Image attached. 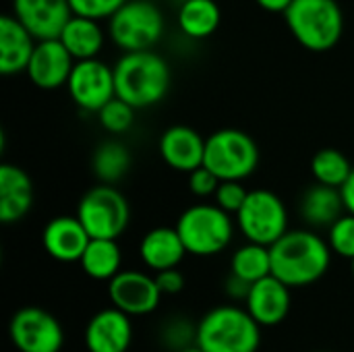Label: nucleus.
Wrapping results in <instances>:
<instances>
[{"label": "nucleus", "instance_id": "1", "mask_svg": "<svg viewBox=\"0 0 354 352\" xmlns=\"http://www.w3.org/2000/svg\"><path fill=\"white\" fill-rule=\"evenodd\" d=\"M332 247L313 230H288L272 247V274L284 284L309 286L330 268Z\"/></svg>", "mask_w": 354, "mask_h": 352}, {"label": "nucleus", "instance_id": "2", "mask_svg": "<svg viewBox=\"0 0 354 352\" xmlns=\"http://www.w3.org/2000/svg\"><path fill=\"white\" fill-rule=\"evenodd\" d=\"M116 98L131 104L135 110L156 106L164 100L170 89V66L168 62L151 52H127L114 64Z\"/></svg>", "mask_w": 354, "mask_h": 352}, {"label": "nucleus", "instance_id": "3", "mask_svg": "<svg viewBox=\"0 0 354 352\" xmlns=\"http://www.w3.org/2000/svg\"><path fill=\"white\" fill-rule=\"evenodd\" d=\"M259 324L245 309L222 305L203 315L197 326V346L205 352H257Z\"/></svg>", "mask_w": 354, "mask_h": 352}, {"label": "nucleus", "instance_id": "4", "mask_svg": "<svg viewBox=\"0 0 354 352\" xmlns=\"http://www.w3.org/2000/svg\"><path fill=\"white\" fill-rule=\"evenodd\" d=\"M284 19L295 39L311 52L334 48L344 31L342 8L336 0H292Z\"/></svg>", "mask_w": 354, "mask_h": 352}, {"label": "nucleus", "instance_id": "5", "mask_svg": "<svg viewBox=\"0 0 354 352\" xmlns=\"http://www.w3.org/2000/svg\"><path fill=\"white\" fill-rule=\"evenodd\" d=\"M176 230L187 253L199 257H209L224 251L234 234L230 214L216 203H199L185 210L176 222Z\"/></svg>", "mask_w": 354, "mask_h": 352}, {"label": "nucleus", "instance_id": "6", "mask_svg": "<svg viewBox=\"0 0 354 352\" xmlns=\"http://www.w3.org/2000/svg\"><path fill=\"white\" fill-rule=\"evenodd\" d=\"M108 35L124 52L151 50L164 35V15L149 0H127L108 19Z\"/></svg>", "mask_w": 354, "mask_h": 352}, {"label": "nucleus", "instance_id": "7", "mask_svg": "<svg viewBox=\"0 0 354 352\" xmlns=\"http://www.w3.org/2000/svg\"><path fill=\"white\" fill-rule=\"evenodd\" d=\"M259 164V149L251 135L239 129H222L205 139L207 166L220 180H245Z\"/></svg>", "mask_w": 354, "mask_h": 352}, {"label": "nucleus", "instance_id": "8", "mask_svg": "<svg viewBox=\"0 0 354 352\" xmlns=\"http://www.w3.org/2000/svg\"><path fill=\"white\" fill-rule=\"evenodd\" d=\"M77 218L91 239H118L129 226L131 210L124 195L116 187L104 183L81 197Z\"/></svg>", "mask_w": 354, "mask_h": 352}, {"label": "nucleus", "instance_id": "9", "mask_svg": "<svg viewBox=\"0 0 354 352\" xmlns=\"http://www.w3.org/2000/svg\"><path fill=\"white\" fill-rule=\"evenodd\" d=\"M236 224L249 243L272 247L288 232V212L276 193L257 189L249 191L243 207L236 212Z\"/></svg>", "mask_w": 354, "mask_h": 352}, {"label": "nucleus", "instance_id": "10", "mask_svg": "<svg viewBox=\"0 0 354 352\" xmlns=\"http://www.w3.org/2000/svg\"><path fill=\"white\" fill-rule=\"evenodd\" d=\"M66 87L79 108L87 112H100L112 98H116L114 66H108L97 58L77 60Z\"/></svg>", "mask_w": 354, "mask_h": 352}, {"label": "nucleus", "instance_id": "11", "mask_svg": "<svg viewBox=\"0 0 354 352\" xmlns=\"http://www.w3.org/2000/svg\"><path fill=\"white\" fill-rule=\"evenodd\" d=\"M10 340L21 352H58L64 334L54 315L39 307L19 309L8 326Z\"/></svg>", "mask_w": 354, "mask_h": 352}, {"label": "nucleus", "instance_id": "12", "mask_svg": "<svg viewBox=\"0 0 354 352\" xmlns=\"http://www.w3.org/2000/svg\"><path fill=\"white\" fill-rule=\"evenodd\" d=\"M108 297L127 315H147L158 309L162 290L156 278L143 272H118L108 280Z\"/></svg>", "mask_w": 354, "mask_h": 352}, {"label": "nucleus", "instance_id": "13", "mask_svg": "<svg viewBox=\"0 0 354 352\" xmlns=\"http://www.w3.org/2000/svg\"><path fill=\"white\" fill-rule=\"evenodd\" d=\"M75 62L77 60L58 37L39 39L35 44V50L31 54V60L25 73L29 81L39 89H58L66 85Z\"/></svg>", "mask_w": 354, "mask_h": 352}, {"label": "nucleus", "instance_id": "14", "mask_svg": "<svg viewBox=\"0 0 354 352\" xmlns=\"http://www.w3.org/2000/svg\"><path fill=\"white\" fill-rule=\"evenodd\" d=\"M12 15L39 41L60 37L75 12L68 0H12Z\"/></svg>", "mask_w": 354, "mask_h": 352}, {"label": "nucleus", "instance_id": "15", "mask_svg": "<svg viewBox=\"0 0 354 352\" xmlns=\"http://www.w3.org/2000/svg\"><path fill=\"white\" fill-rule=\"evenodd\" d=\"M91 237L77 216H58L50 220L41 232L44 249L56 261H81Z\"/></svg>", "mask_w": 354, "mask_h": 352}, {"label": "nucleus", "instance_id": "16", "mask_svg": "<svg viewBox=\"0 0 354 352\" xmlns=\"http://www.w3.org/2000/svg\"><path fill=\"white\" fill-rule=\"evenodd\" d=\"M131 315L120 309H104L91 317L85 330L89 352H127L133 340Z\"/></svg>", "mask_w": 354, "mask_h": 352}, {"label": "nucleus", "instance_id": "17", "mask_svg": "<svg viewBox=\"0 0 354 352\" xmlns=\"http://www.w3.org/2000/svg\"><path fill=\"white\" fill-rule=\"evenodd\" d=\"M288 284L278 280L274 274L255 282L247 297V311L259 326H278L290 311Z\"/></svg>", "mask_w": 354, "mask_h": 352}, {"label": "nucleus", "instance_id": "18", "mask_svg": "<svg viewBox=\"0 0 354 352\" xmlns=\"http://www.w3.org/2000/svg\"><path fill=\"white\" fill-rule=\"evenodd\" d=\"M160 156L170 168L189 174L203 166L205 139L191 127H170L160 137Z\"/></svg>", "mask_w": 354, "mask_h": 352}, {"label": "nucleus", "instance_id": "19", "mask_svg": "<svg viewBox=\"0 0 354 352\" xmlns=\"http://www.w3.org/2000/svg\"><path fill=\"white\" fill-rule=\"evenodd\" d=\"M37 39L29 33V29L15 17H0V73L17 75L25 73L35 50Z\"/></svg>", "mask_w": 354, "mask_h": 352}, {"label": "nucleus", "instance_id": "20", "mask_svg": "<svg viewBox=\"0 0 354 352\" xmlns=\"http://www.w3.org/2000/svg\"><path fill=\"white\" fill-rule=\"evenodd\" d=\"M33 205V183L29 174L12 164L0 166V220L19 222Z\"/></svg>", "mask_w": 354, "mask_h": 352}, {"label": "nucleus", "instance_id": "21", "mask_svg": "<svg viewBox=\"0 0 354 352\" xmlns=\"http://www.w3.org/2000/svg\"><path fill=\"white\" fill-rule=\"evenodd\" d=\"M139 255L149 270L162 272L178 268V263L187 255V249L176 228H153L143 237L139 245Z\"/></svg>", "mask_w": 354, "mask_h": 352}, {"label": "nucleus", "instance_id": "22", "mask_svg": "<svg viewBox=\"0 0 354 352\" xmlns=\"http://www.w3.org/2000/svg\"><path fill=\"white\" fill-rule=\"evenodd\" d=\"M346 212L340 189L328 185H313L301 199V216L307 224L317 228H330Z\"/></svg>", "mask_w": 354, "mask_h": 352}, {"label": "nucleus", "instance_id": "23", "mask_svg": "<svg viewBox=\"0 0 354 352\" xmlns=\"http://www.w3.org/2000/svg\"><path fill=\"white\" fill-rule=\"evenodd\" d=\"M75 60L97 58L104 46V29L97 19L73 15L58 37Z\"/></svg>", "mask_w": 354, "mask_h": 352}, {"label": "nucleus", "instance_id": "24", "mask_svg": "<svg viewBox=\"0 0 354 352\" xmlns=\"http://www.w3.org/2000/svg\"><path fill=\"white\" fill-rule=\"evenodd\" d=\"M220 6L216 0H185L178 8V27L193 39H205L220 27Z\"/></svg>", "mask_w": 354, "mask_h": 352}, {"label": "nucleus", "instance_id": "25", "mask_svg": "<svg viewBox=\"0 0 354 352\" xmlns=\"http://www.w3.org/2000/svg\"><path fill=\"white\" fill-rule=\"evenodd\" d=\"M120 261L122 255L116 239H91L81 257L85 274L93 280H112L120 272Z\"/></svg>", "mask_w": 354, "mask_h": 352}, {"label": "nucleus", "instance_id": "26", "mask_svg": "<svg viewBox=\"0 0 354 352\" xmlns=\"http://www.w3.org/2000/svg\"><path fill=\"white\" fill-rule=\"evenodd\" d=\"M93 174L100 183L114 185L131 168V154L120 141H104L91 158Z\"/></svg>", "mask_w": 354, "mask_h": 352}, {"label": "nucleus", "instance_id": "27", "mask_svg": "<svg viewBox=\"0 0 354 352\" xmlns=\"http://www.w3.org/2000/svg\"><path fill=\"white\" fill-rule=\"evenodd\" d=\"M232 274H236L239 278L247 280L249 284L259 282L261 278L272 274V255H270V247L259 245V243H249L245 247H241L234 255H232Z\"/></svg>", "mask_w": 354, "mask_h": 352}, {"label": "nucleus", "instance_id": "28", "mask_svg": "<svg viewBox=\"0 0 354 352\" xmlns=\"http://www.w3.org/2000/svg\"><path fill=\"white\" fill-rule=\"evenodd\" d=\"M311 172H313L317 183L340 189L348 180V176H351L353 164H351V160L342 151L328 147V149H322V151H317L313 156Z\"/></svg>", "mask_w": 354, "mask_h": 352}, {"label": "nucleus", "instance_id": "29", "mask_svg": "<svg viewBox=\"0 0 354 352\" xmlns=\"http://www.w3.org/2000/svg\"><path fill=\"white\" fill-rule=\"evenodd\" d=\"M100 122L108 133H124L135 122V108L120 98H112L100 112Z\"/></svg>", "mask_w": 354, "mask_h": 352}, {"label": "nucleus", "instance_id": "30", "mask_svg": "<svg viewBox=\"0 0 354 352\" xmlns=\"http://www.w3.org/2000/svg\"><path fill=\"white\" fill-rule=\"evenodd\" d=\"M328 243L332 251L344 259H354V214H342L332 226L328 234Z\"/></svg>", "mask_w": 354, "mask_h": 352}, {"label": "nucleus", "instance_id": "31", "mask_svg": "<svg viewBox=\"0 0 354 352\" xmlns=\"http://www.w3.org/2000/svg\"><path fill=\"white\" fill-rule=\"evenodd\" d=\"M160 336L168 349L180 352L193 346V342H197V328H193V324L189 319L174 317V319H168L164 324Z\"/></svg>", "mask_w": 354, "mask_h": 352}, {"label": "nucleus", "instance_id": "32", "mask_svg": "<svg viewBox=\"0 0 354 352\" xmlns=\"http://www.w3.org/2000/svg\"><path fill=\"white\" fill-rule=\"evenodd\" d=\"M247 195L249 191L241 185V180H222L218 191L214 193L216 205H220L228 214H236L243 207Z\"/></svg>", "mask_w": 354, "mask_h": 352}, {"label": "nucleus", "instance_id": "33", "mask_svg": "<svg viewBox=\"0 0 354 352\" xmlns=\"http://www.w3.org/2000/svg\"><path fill=\"white\" fill-rule=\"evenodd\" d=\"M127 0H68L75 15L89 19H110Z\"/></svg>", "mask_w": 354, "mask_h": 352}, {"label": "nucleus", "instance_id": "34", "mask_svg": "<svg viewBox=\"0 0 354 352\" xmlns=\"http://www.w3.org/2000/svg\"><path fill=\"white\" fill-rule=\"evenodd\" d=\"M220 183L222 180L207 166H199L193 172H189V189L197 197H209V195H214L218 191Z\"/></svg>", "mask_w": 354, "mask_h": 352}, {"label": "nucleus", "instance_id": "35", "mask_svg": "<svg viewBox=\"0 0 354 352\" xmlns=\"http://www.w3.org/2000/svg\"><path fill=\"white\" fill-rule=\"evenodd\" d=\"M156 282H158L162 295H178L185 288V276L176 268L156 272Z\"/></svg>", "mask_w": 354, "mask_h": 352}, {"label": "nucleus", "instance_id": "36", "mask_svg": "<svg viewBox=\"0 0 354 352\" xmlns=\"http://www.w3.org/2000/svg\"><path fill=\"white\" fill-rule=\"evenodd\" d=\"M226 293H228V297H232V299H245L247 301V297H249V290H251V286L253 284H249L247 280H243V278H239L236 274H232L230 272V276H228V280H226Z\"/></svg>", "mask_w": 354, "mask_h": 352}, {"label": "nucleus", "instance_id": "37", "mask_svg": "<svg viewBox=\"0 0 354 352\" xmlns=\"http://www.w3.org/2000/svg\"><path fill=\"white\" fill-rule=\"evenodd\" d=\"M340 193H342V199H344V207L348 214H354V168L348 176V180L340 187Z\"/></svg>", "mask_w": 354, "mask_h": 352}, {"label": "nucleus", "instance_id": "38", "mask_svg": "<svg viewBox=\"0 0 354 352\" xmlns=\"http://www.w3.org/2000/svg\"><path fill=\"white\" fill-rule=\"evenodd\" d=\"M255 2L270 12H286V8L292 4V0H255Z\"/></svg>", "mask_w": 354, "mask_h": 352}, {"label": "nucleus", "instance_id": "39", "mask_svg": "<svg viewBox=\"0 0 354 352\" xmlns=\"http://www.w3.org/2000/svg\"><path fill=\"white\" fill-rule=\"evenodd\" d=\"M180 352H205L203 349H199L197 344L195 346H189V349H185V351H180Z\"/></svg>", "mask_w": 354, "mask_h": 352}, {"label": "nucleus", "instance_id": "40", "mask_svg": "<svg viewBox=\"0 0 354 352\" xmlns=\"http://www.w3.org/2000/svg\"><path fill=\"white\" fill-rule=\"evenodd\" d=\"M353 276H354V259H353Z\"/></svg>", "mask_w": 354, "mask_h": 352}]
</instances>
